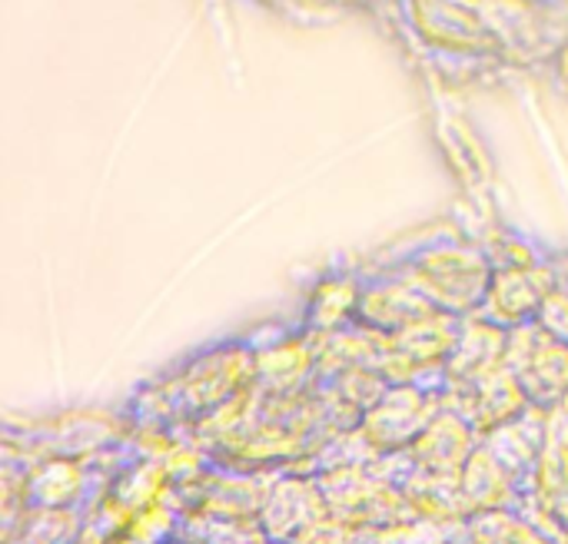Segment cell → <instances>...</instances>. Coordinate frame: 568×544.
<instances>
[{
	"instance_id": "13",
	"label": "cell",
	"mask_w": 568,
	"mask_h": 544,
	"mask_svg": "<svg viewBox=\"0 0 568 544\" xmlns=\"http://www.w3.org/2000/svg\"><path fill=\"white\" fill-rule=\"evenodd\" d=\"M359 296H363V279H356L353 273L320 279L306 302V336H333L356 326Z\"/></svg>"
},
{
	"instance_id": "14",
	"label": "cell",
	"mask_w": 568,
	"mask_h": 544,
	"mask_svg": "<svg viewBox=\"0 0 568 544\" xmlns=\"http://www.w3.org/2000/svg\"><path fill=\"white\" fill-rule=\"evenodd\" d=\"M439 143L446 150L449 166L459 173V179L473 189L489 186L493 179V163L489 153L483 146V140L469 130V123H463L459 116H443L439 120Z\"/></svg>"
},
{
	"instance_id": "11",
	"label": "cell",
	"mask_w": 568,
	"mask_h": 544,
	"mask_svg": "<svg viewBox=\"0 0 568 544\" xmlns=\"http://www.w3.org/2000/svg\"><path fill=\"white\" fill-rule=\"evenodd\" d=\"M506 346H509V329H499L486 322L483 316H466L456 352L449 356L446 372H443V389H459L506 366Z\"/></svg>"
},
{
	"instance_id": "9",
	"label": "cell",
	"mask_w": 568,
	"mask_h": 544,
	"mask_svg": "<svg viewBox=\"0 0 568 544\" xmlns=\"http://www.w3.org/2000/svg\"><path fill=\"white\" fill-rule=\"evenodd\" d=\"M483 445V435L449 406L426 425V432L413 442L406 452L416 472L436 475V479H459L473 452Z\"/></svg>"
},
{
	"instance_id": "19",
	"label": "cell",
	"mask_w": 568,
	"mask_h": 544,
	"mask_svg": "<svg viewBox=\"0 0 568 544\" xmlns=\"http://www.w3.org/2000/svg\"><path fill=\"white\" fill-rule=\"evenodd\" d=\"M519 3L536 7V10H552V7H556V3H562V0H519Z\"/></svg>"
},
{
	"instance_id": "7",
	"label": "cell",
	"mask_w": 568,
	"mask_h": 544,
	"mask_svg": "<svg viewBox=\"0 0 568 544\" xmlns=\"http://www.w3.org/2000/svg\"><path fill=\"white\" fill-rule=\"evenodd\" d=\"M552 292H556V273L549 259L529 269H499L493 273L486 302L476 316H483L499 329H519L539 322Z\"/></svg>"
},
{
	"instance_id": "17",
	"label": "cell",
	"mask_w": 568,
	"mask_h": 544,
	"mask_svg": "<svg viewBox=\"0 0 568 544\" xmlns=\"http://www.w3.org/2000/svg\"><path fill=\"white\" fill-rule=\"evenodd\" d=\"M549 263H552V273H556V292H562L568 299V253L549 256Z\"/></svg>"
},
{
	"instance_id": "1",
	"label": "cell",
	"mask_w": 568,
	"mask_h": 544,
	"mask_svg": "<svg viewBox=\"0 0 568 544\" xmlns=\"http://www.w3.org/2000/svg\"><path fill=\"white\" fill-rule=\"evenodd\" d=\"M399 273H406L436 309L463 319L483 309L493 283V263L486 249L466 239H433L403 259Z\"/></svg>"
},
{
	"instance_id": "6",
	"label": "cell",
	"mask_w": 568,
	"mask_h": 544,
	"mask_svg": "<svg viewBox=\"0 0 568 544\" xmlns=\"http://www.w3.org/2000/svg\"><path fill=\"white\" fill-rule=\"evenodd\" d=\"M443 396H446V406L456 409L483 439L532 409L526 389L519 386L509 366H499L459 389H443Z\"/></svg>"
},
{
	"instance_id": "20",
	"label": "cell",
	"mask_w": 568,
	"mask_h": 544,
	"mask_svg": "<svg viewBox=\"0 0 568 544\" xmlns=\"http://www.w3.org/2000/svg\"><path fill=\"white\" fill-rule=\"evenodd\" d=\"M453 544H466V542H463V535H459V538H456V542H453Z\"/></svg>"
},
{
	"instance_id": "8",
	"label": "cell",
	"mask_w": 568,
	"mask_h": 544,
	"mask_svg": "<svg viewBox=\"0 0 568 544\" xmlns=\"http://www.w3.org/2000/svg\"><path fill=\"white\" fill-rule=\"evenodd\" d=\"M433 312H443V309H436L426 299V292L406 273L396 269L389 276L363 283L356 326H363V329H369L376 336H396V332L423 322Z\"/></svg>"
},
{
	"instance_id": "3",
	"label": "cell",
	"mask_w": 568,
	"mask_h": 544,
	"mask_svg": "<svg viewBox=\"0 0 568 544\" xmlns=\"http://www.w3.org/2000/svg\"><path fill=\"white\" fill-rule=\"evenodd\" d=\"M443 386L396 382L389 392L363 415L359 432L376 455H403L426 432V425L443 412Z\"/></svg>"
},
{
	"instance_id": "10",
	"label": "cell",
	"mask_w": 568,
	"mask_h": 544,
	"mask_svg": "<svg viewBox=\"0 0 568 544\" xmlns=\"http://www.w3.org/2000/svg\"><path fill=\"white\" fill-rule=\"evenodd\" d=\"M523 485L526 482L519 475H513L486 445H479L459 475V499L466 509V522L486 512L516 509L523 499Z\"/></svg>"
},
{
	"instance_id": "16",
	"label": "cell",
	"mask_w": 568,
	"mask_h": 544,
	"mask_svg": "<svg viewBox=\"0 0 568 544\" xmlns=\"http://www.w3.org/2000/svg\"><path fill=\"white\" fill-rule=\"evenodd\" d=\"M539 322H542L552 336H559V339L568 346V299L562 296V292H552V296H549V302H546V309H542Z\"/></svg>"
},
{
	"instance_id": "4",
	"label": "cell",
	"mask_w": 568,
	"mask_h": 544,
	"mask_svg": "<svg viewBox=\"0 0 568 544\" xmlns=\"http://www.w3.org/2000/svg\"><path fill=\"white\" fill-rule=\"evenodd\" d=\"M506 366L526 389L532 409L552 412L568 399V346L542 322L509 329Z\"/></svg>"
},
{
	"instance_id": "5",
	"label": "cell",
	"mask_w": 568,
	"mask_h": 544,
	"mask_svg": "<svg viewBox=\"0 0 568 544\" xmlns=\"http://www.w3.org/2000/svg\"><path fill=\"white\" fill-rule=\"evenodd\" d=\"M329 519V502L316 475L280 472L270 479L256 522L273 544H310Z\"/></svg>"
},
{
	"instance_id": "15",
	"label": "cell",
	"mask_w": 568,
	"mask_h": 544,
	"mask_svg": "<svg viewBox=\"0 0 568 544\" xmlns=\"http://www.w3.org/2000/svg\"><path fill=\"white\" fill-rule=\"evenodd\" d=\"M466 544H552L546 532H539L523 512H486L463 525Z\"/></svg>"
},
{
	"instance_id": "18",
	"label": "cell",
	"mask_w": 568,
	"mask_h": 544,
	"mask_svg": "<svg viewBox=\"0 0 568 544\" xmlns=\"http://www.w3.org/2000/svg\"><path fill=\"white\" fill-rule=\"evenodd\" d=\"M263 7H273V10H290V7H296L300 0H260Z\"/></svg>"
},
{
	"instance_id": "2",
	"label": "cell",
	"mask_w": 568,
	"mask_h": 544,
	"mask_svg": "<svg viewBox=\"0 0 568 544\" xmlns=\"http://www.w3.org/2000/svg\"><path fill=\"white\" fill-rule=\"evenodd\" d=\"M416 40L443 57L479 60L506 57V47L486 13L466 0H396Z\"/></svg>"
},
{
	"instance_id": "12",
	"label": "cell",
	"mask_w": 568,
	"mask_h": 544,
	"mask_svg": "<svg viewBox=\"0 0 568 544\" xmlns=\"http://www.w3.org/2000/svg\"><path fill=\"white\" fill-rule=\"evenodd\" d=\"M546 442H549V412H542V409H529L516 422H509L483 439V445L523 482L536 472V465L546 452Z\"/></svg>"
}]
</instances>
